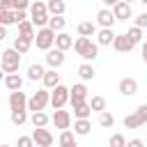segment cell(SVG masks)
I'll return each mask as SVG.
<instances>
[{
  "label": "cell",
  "mask_w": 147,
  "mask_h": 147,
  "mask_svg": "<svg viewBox=\"0 0 147 147\" xmlns=\"http://www.w3.org/2000/svg\"><path fill=\"white\" fill-rule=\"evenodd\" d=\"M101 2H103V7H110V9H113V7H115L119 0H101Z\"/></svg>",
  "instance_id": "cell-46"
},
{
  "label": "cell",
  "mask_w": 147,
  "mask_h": 147,
  "mask_svg": "<svg viewBox=\"0 0 147 147\" xmlns=\"http://www.w3.org/2000/svg\"><path fill=\"white\" fill-rule=\"evenodd\" d=\"M76 30H78V34H80V37H94L99 28H96V23H94V21H80Z\"/></svg>",
  "instance_id": "cell-22"
},
{
  "label": "cell",
  "mask_w": 147,
  "mask_h": 147,
  "mask_svg": "<svg viewBox=\"0 0 147 147\" xmlns=\"http://www.w3.org/2000/svg\"><path fill=\"white\" fill-rule=\"evenodd\" d=\"M57 145H60V147H78V142H76V133H74L71 129H64V131H60Z\"/></svg>",
  "instance_id": "cell-20"
},
{
  "label": "cell",
  "mask_w": 147,
  "mask_h": 147,
  "mask_svg": "<svg viewBox=\"0 0 147 147\" xmlns=\"http://www.w3.org/2000/svg\"><path fill=\"white\" fill-rule=\"evenodd\" d=\"M124 126H126V129H140V126H145V119L133 110V113H129V115L124 117Z\"/></svg>",
  "instance_id": "cell-26"
},
{
  "label": "cell",
  "mask_w": 147,
  "mask_h": 147,
  "mask_svg": "<svg viewBox=\"0 0 147 147\" xmlns=\"http://www.w3.org/2000/svg\"><path fill=\"white\" fill-rule=\"evenodd\" d=\"M117 87H119V94H124V96H133V94L138 92V80L129 76V78H122Z\"/></svg>",
  "instance_id": "cell-15"
},
{
  "label": "cell",
  "mask_w": 147,
  "mask_h": 147,
  "mask_svg": "<svg viewBox=\"0 0 147 147\" xmlns=\"http://www.w3.org/2000/svg\"><path fill=\"white\" fill-rule=\"evenodd\" d=\"M115 21H117V18H115V14H113L110 7H103V9L96 11V25H101V28H113Z\"/></svg>",
  "instance_id": "cell-13"
},
{
  "label": "cell",
  "mask_w": 147,
  "mask_h": 147,
  "mask_svg": "<svg viewBox=\"0 0 147 147\" xmlns=\"http://www.w3.org/2000/svg\"><path fill=\"white\" fill-rule=\"evenodd\" d=\"M55 34H57V32H53L48 25H46V28H37L34 46H37L39 51H48V48H53V46H55Z\"/></svg>",
  "instance_id": "cell-4"
},
{
  "label": "cell",
  "mask_w": 147,
  "mask_h": 147,
  "mask_svg": "<svg viewBox=\"0 0 147 147\" xmlns=\"http://www.w3.org/2000/svg\"><path fill=\"white\" fill-rule=\"evenodd\" d=\"M90 108H92V113H103L106 110V96H101V94L92 96L90 99Z\"/></svg>",
  "instance_id": "cell-32"
},
{
  "label": "cell",
  "mask_w": 147,
  "mask_h": 147,
  "mask_svg": "<svg viewBox=\"0 0 147 147\" xmlns=\"http://www.w3.org/2000/svg\"><path fill=\"white\" fill-rule=\"evenodd\" d=\"M64 60H67V57H64V51H60V48H55V46L46 51V64H48L51 69H60V67L64 64Z\"/></svg>",
  "instance_id": "cell-9"
},
{
  "label": "cell",
  "mask_w": 147,
  "mask_h": 147,
  "mask_svg": "<svg viewBox=\"0 0 147 147\" xmlns=\"http://www.w3.org/2000/svg\"><path fill=\"white\" fill-rule=\"evenodd\" d=\"M113 14H115V18H117V21H129V18L133 16V9H131V5H129V2L119 0V2L113 7Z\"/></svg>",
  "instance_id": "cell-14"
},
{
  "label": "cell",
  "mask_w": 147,
  "mask_h": 147,
  "mask_svg": "<svg viewBox=\"0 0 147 147\" xmlns=\"http://www.w3.org/2000/svg\"><path fill=\"white\" fill-rule=\"evenodd\" d=\"M48 18H51V14H48L46 2L44 0H34L30 5V21L34 23V28H46L48 25Z\"/></svg>",
  "instance_id": "cell-3"
},
{
  "label": "cell",
  "mask_w": 147,
  "mask_h": 147,
  "mask_svg": "<svg viewBox=\"0 0 147 147\" xmlns=\"http://www.w3.org/2000/svg\"><path fill=\"white\" fill-rule=\"evenodd\" d=\"M138 2H142V5H147V0H138Z\"/></svg>",
  "instance_id": "cell-50"
},
{
  "label": "cell",
  "mask_w": 147,
  "mask_h": 147,
  "mask_svg": "<svg viewBox=\"0 0 147 147\" xmlns=\"http://www.w3.org/2000/svg\"><path fill=\"white\" fill-rule=\"evenodd\" d=\"M41 83H44V87H46V90H53V87H57V85H60V74H57L55 69H46V74H44V78H41Z\"/></svg>",
  "instance_id": "cell-21"
},
{
  "label": "cell",
  "mask_w": 147,
  "mask_h": 147,
  "mask_svg": "<svg viewBox=\"0 0 147 147\" xmlns=\"http://www.w3.org/2000/svg\"><path fill=\"white\" fill-rule=\"evenodd\" d=\"M108 147H126V138H124V133H113Z\"/></svg>",
  "instance_id": "cell-37"
},
{
  "label": "cell",
  "mask_w": 147,
  "mask_h": 147,
  "mask_svg": "<svg viewBox=\"0 0 147 147\" xmlns=\"http://www.w3.org/2000/svg\"><path fill=\"white\" fill-rule=\"evenodd\" d=\"M30 18V14H28V9H18V11H14V23L18 25V23H23V21H28Z\"/></svg>",
  "instance_id": "cell-39"
},
{
  "label": "cell",
  "mask_w": 147,
  "mask_h": 147,
  "mask_svg": "<svg viewBox=\"0 0 147 147\" xmlns=\"http://www.w3.org/2000/svg\"><path fill=\"white\" fill-rule=\"evenodd\" d=\"M51 122L55 124V129L64 131V129H71V113L64 110V108H57L53 115H51Z\"/></svg>",
  "instance_id": "cell-8"
},
{
  "label": "cell",
  "mask_w": 147,
  "mask_h": 147,
  "mask_svg": "<svg viewBox=\"0 0 147 147\" xmlns=\"http://www.w3.org/2000/svg\"><path fill=\"white\" fill-rule=\"evenodd\" d=\"M51 103V90H37L32 96H28V110L37 113V110H44L46 106Z\"/></svg>",
  "instance_id": "cell-5"
},
{
  "label": "cell",
  "mask_w": 147,
  "mask_h": 147,
  "mask_svg": "<svg viewBox=\"0 0 147 147\" xmlns=\"http://www.w3.org/2000/svg\"><path fill=\"white\" fill-rule=\"evenodd\" d=\"M136 44L129 39V34L126 32H122V34H115V39H113V48L117 51V53H131V48H133Z\"/></svg>",
  "instance_id": "cell-12"
},
{
  "label": "cell",
  "mask_w": 147,
  "mask_h": 147,
  "mask_svg": "<svg viewBox=\"0 0 147 147\" xmlns=\"http://www.w3.org/2000/svg\"><path fill=\"white\" fill-rule=\"evenodd\" d=\"M30 0H14V11H18V9H30Z\"/></svg>",
  "instance_id": "cell-40"
},
{
  "label": "cell",
  "mask_w": 147,
  "mask_h": 147,
  "mask_svg": "<svg viewBox=\"0 0 147 147\" xmlns=\"http://www.w3.org/2000/svg\"><path fill=\"white\" fill-rule=\"evenodd\" d=\"M5 76H7V74H5V71H2V67H0V80H5Z\"/></svg>",
  "instance_id": "cell-48"
},
{
  "label": "cell",
  "mask_w": 147,
  "mask_h": 147,
  "mask_svg": "<svg viewBox=\"0 0 147 147\" xmlns=\"http://www.w3.org/2000/svg\"><path fill=\"white\" fill-rule=\"evenodd\" d=\"M126 147H145V142L140 138H131V140H126Z\"/></svg>",
  "instance_id": "cell-43"
},
{
  "label": "cell",
  "mask_w": 147,
  "mask_h": 147,
  "mask_svg": "<svg viewBox=\"0 0 147 147\" xmlns=\"http://www.w3.org/2000/svg\"><path fill=\"white\" fill-rule=\"evenodd\" d=\"M32 44H34V41H32V39H25V37H16V39H14V48H16L21 55H25V53L32 48Z\"/></svg>",
  "instance_id": "cell-29"
},
{
  "label": "cell",
  "mask_w": 147,
  "mask_h": 147,
  "mask_svg": "<svg viewBox=\"0 0 147 147\" xmlns=\"http://www.w3.org/2000/svg\"><path fill=\"white\" fill-rule=\"evenodd\" d=\"M0 7H5V9H14V0H0Z\"/></svg>",
  "instance_id": "cell-45"
},
{
  "label": "cell",
  "mask_w": 147,
  "mask_h": 147,
  "mask_svg": "<svg viewBox=\"0 0 147 147\" xmlns=\"http://www.w3.org/2000/svg\"><path fill=\"white\" fill-rule=\"evenodd\" d=\"M71 108H74V117H76V119H90V115H92L90 101H78V103H71Z\"/></svg>",
  "instance_id": "cell-16"
},
{
  "label": "cell",
  "mask_w": 147,
  "mask_h": 147,
  "mask_svg": "<svg viewBox=\"0 0 147 147\" xmlns=\"http://www.w3.org/2000/svg\"><path fill=\"white\" fill-rule=\"evenodd\" d=\"M124 2H129V5H131V2H136V0H124Z\"/></svg>",
  "instance_id": "cell-49"
},
{
  "label": "cell",
  "mask_w": 147,
  "mask_h": 147,
  "mask_svg": "<svg viewBox=\"0 0 147 147\" xmlns=\"http://www.w3.org/2000/svg\"><path fill=\"white\" fill-rule=\"evenodd\" d=\"M2 83H5V87H7L9 92H16V90H21V87H23V78H21V74H18V71H16V74H7Z\"/></svg>",
  "instance_id": "cell-19"
},
{
  "label": "cell",
  "mask_w": 147,
  "mask_h": 147,
  "mask_svg": "<svg viewBox=\"0 0 147 147\" xmlns=\"http://www.w3.org/2000/svg\"><path fill=\"white\" fill-rule=\"evenodd\" d=\"M78 76H80V80H92L96 76V69L92 67V62H83L78 67Z\"/></svg>",
  "instance_id": "cell-27"
},
{
  "label": "cell",
  "mask_w": 147,
  "mask_h": 147,
  "mask_svg": "<svg viewBox=\"0 0 147 147\" xmlns=\"http://www.w3.org/2000/svg\"><path fill=\"white\" fill-rule=\"evenodd\" d=\"M55 48H60V51H64V53H67L69 48H74V37H71V34H67L64 30H62V32H57V34H55Z\"/></svg>",
  "instance_id": "cell-17"
},
{
  "label": "cell",
  "mask_w": 147,
  "mask_h": 147,
  "mask_svg": "<svg viewBox=\"0 0 147 147\" xmlns=\"http://www.w3.org/2000/svg\"><path fill=\"white\" fill-rule=\"evenodd\" d=\"M44 74H46V69H44V64H39V62H32V64L28 67V80H32V83L41 80Z\"/></svg>",
  "instance_id": "cell-24"
},
{
  "label": "cell",
  "mask_w": 147,
  "mask_h": 147,
  "mask_svg": "<svg viewBox=\"0 0 147 147\" xmlns=\"http://www.w3.org/2000/svg\"><path fill=\"white\" fill-rule=\"evenodd\" d=\"M136 25H138V28H142V30L147 28V11H145V14H138V16H136Z\"/></svg>",
  "instance_id": "cell-41"
},
{
  "label": "cell",
  "mask_w": 147,
  "mask_h": 147,
  "mask_svg": "<svg viewBox=\"0 0 147 147\" xmlns=\"http://www.w3.org/2000/svg\"><path fill=\"white\" fill-rule=\"evenodd\" d=\"M113 39H115L113 28H101V30H96V44H99V46H113Z\"/></svg>",
  "instance_id": "cell-18"
},
{
  "label": "cell",
  "mask_w": 147,
  "mask_h": 147,
  "mask_svg": "<svg viewBox=\"0 0 147 147\" xmlns=\"http://www.w3.org/2000/svg\"><path fill=\"white\" fill-rule=\"evenodd\" d=\"M32 140H34V147H51L55 138H53V133H51L46 126H34Z\"/></svg>",
  "instance_id": "cell-7"
},
{
  "label": "cell",
  "mask_w": 147,
  "mask_h": 147,
  "mask_svg": "<svg viewBox=\"0 0 147 147\" xmlns=\"http://www.w3.org/2000/svg\"><path fill=\"white\" fill-rule=\"evenodd\" d=\"M129 39L133 41V44H142V28H138V25H133V28H129Z\"/></svg>",
  "instance_id": "cell-36"
},
{
  "label": "cell",
  "mask_w": 147,
  "mask_h": 147,
  "mask_svg": "<svg viewBox=\"0 0 147 147\" xmlns=\"http://www.w3.org/2000/svg\"><path fill=\"white\" fill-rule=\"evenodd\" d=\"M0 67L5 74H16L18 67H21V53L11 46V48H5L0 53Z\"/></svg>",
  "instance_id": "cell-2"
},
{
  "label": "cell",
  "mask_w": 147,
  "mask_h": 147,
  "mask_svg": "<svg viewBox=\"0 0 147 147\" xmlns=\"http://www.w3.org/2000/svg\"><path fill=\"white\" fill-rule=\"evenodd\" d=\"M0 147H9V145H0Z\"/></svg>",
  "instance_id": "cell-51"
},
{
  "label": "cell",
  "mask_w": 147,
  "mask_h": 147,
  "mask_svg": "<svg viewBox=\"0 0 147 147\" xmlns=\"http://www.w3.org/2000/svg\"><path fill=\"white\" fill-rule=\"evenodd\" d=\"M30 122H32V126H48L51 117H48L44 110H37V113H32V115H30Z\"/></svg>",
  "instance_id": "cell-30"
},
{
  "label": "cell",
  "mask_w": 147,
  "mask_h": 147,
  "mask_svg": "<svg viewBox=\"0 0 147 147\" xmlns=\"http://www.w3.org/2000/svg\"><path fill=\"white\" fill-rule=\"evenodd\" d=\"M99 124H101L103 129H113V126H115V115L108 113V110L99 113Z\"/></svg>",
  "instance_id": "cell-34"
},
{
  "label": "cell",
  "mask_w": 147,
  "mask_h": 147,
  "mask_svg": "<svg viewBox=\"0 0 147 147\" xmlns=\"http://www.w3.org/2000/svg\"><path fill=\"white\" fill-rule=\"evenodd\" d=\"M67 103H69V87L60 83L57 87L51 90V106H53V110H57V108H64Z\"/></svg>",
  "instance_id": "cell-6"
},
{
  "label": "cell",
  "mask_w": 147,
  "mask_h": 147,
  "mask_svg": "<svg viewBox=\"0 0 147 147\" xmlns=\"http://www.w3.org/2000/svg\"><path fill=\"white\" fill-rule=\"evenodd\" d=\"M74 51H76V55H80L85 62H94V60L99 57V44L92 41V37H80V34H78V39H74Z\"/></svg>",
  "instance_id": "cell-1"
},
{
  "label": "cell",
  "mask_w": 147,
  "mask_h": 147,
  "mask_svg": "<svg viewBox=\"0 0 147 147\" xmlns=\"http://www.w3.org/2000/svg\"><path fill=\"white\" fill-rule=\"evenodd\" d=\"M48 28H51L53 32H62V30L67 28V18H64V16H51V18H48Z\"/></svg>",
  "instance_id": "cell-31"
},
{
  "label": "cell",
  "mask_w": 147,
  "mask_h": 147,
  "mask_svg": "<svg viewBox=\"0 0 147 147\" xmlns=\"http://www.w3.org/2000/svg\"><path fill=\"white\" fill-rule=\"evenodd\" d=\"M92 131V122L90 119H76L74 122V133L76 136H90Z\"/></svg>",
  "instance_id": "cell-28"
},
{
  "label": "cell",
  "mask_w": 147,
  "mask_h": 147,
  "mask_svg": "<svg viewBox=\"0 0 147 147\" xmlns=\"http://www.w3.org/2000/svg\"><path fill=\"white\" fill-rule=\"evenodd\" d=\"M140 53H142V62L147 64V41H142V44H140Z\"/></svg>",
  "instance_id": "cell-44"
},
{
  "label": "cell",
  "mask_w": 147,
  "mask_h": 147,
  "mask_svg": "<svg viewBox=\"0 0 147 147\" xmlns=\"http://www.w3.org/2000/svg\"><path fill=\"white\" fill-rule=\"evenodd\" d=\"M16 147H34V140H32V136H18V140H16Z\"/></svg>",
  "instance_id": "cell-38"
},
{
  "label": "cell",
  "mask_w": 147,
  "mask_h": 147,
  "mask_svg": "<svg viewBox=\"0 0 147 147\" xmlns=\"http://www.w3.org/2000/svg\"><path fill=\"white\" fill-rule=\"evenodd\" d=\"M51 147H53V145H51Z\"/></svg>",
  "instance_id": "cell-52"
},
{
  "label": "cell",
  "mask_w": 147,
  "mask_h": 147,
  "mask_svg": "<svg viewBox=\"0 0 147 147\" xmlns=\"http://www.w3.org/2000/svg\"><path fill=\"white\" fill-rule=\"evenodd\" d=\"M14 23V9L0 7V25H11Z\"/></svg>",
  "instance_id": "cell-35"
},
{
  "label": "cell",
  "mask_w": 147,
  "mask_h": 147,
  "mask_svg": "<svg viewBox=\"0 0 147 147\" xmlns=\"http://www.w3.org/2000/svg\"><path fill=\"white\" fill-rule=\"evenodd\" d=\"M136 113H138V115L145 119V124H147V103H140V106L136 108Z\"/></svg>",
  "instance_id": "cell-42"
},
{
  "label": "cell",
  "mask_w": 147,
  "mask_h": 147,
  "mask_svg": "<svg viewBox=\"0 0 147 147\" xmlns=\"http://www.w3.org/2000/svg\"><path fill=\"white\" fill-rule=\"evenodd\" d=\"M9 119H11V124H14V126H21V124H25V122H28V110H11Z\"/></svg>",
  "instance_id": "cell-33"
},
{
  "label": "cell",
  "mask_w": 147,
  "mask_h": 147,
  "mask_svg": "<svg viewBox=\"0 0 147 147\" xmlns=\"http://www.w3.org/2000/svg\"><path fill=\"white\" fill-rule=\"evenodd\" d=\"M7 39V25H0V41Z\"/></svg>",
  "instance_id": "cell-47"
},
{
  "label": "cell",
  "mask_w": 147,
  "mask_h": 147,
  "mask_svg": "<svg viewBox=\"0 0 147 147\" xmlns=\"http://www.w3.org/2000/svg\"><path fill=\"white\" fill-rule=\"evenodd\" d=\"M9 110H28V96H25V92H21V90L9 92Z\"/></svg>",
  "instance_id": "cell-11"
},
{
  "label": "cell",
  "mask_w": 147,
  "mask_h": 147,
  "mask_svg": "<svg viewBox=\"0 0 147 147\" xmlns=\"http://www.w3.org/2000/svg\"><path fill=\"white\" fill-rule=\"evenodd\" d=\"M46 7H48V14L51 16H64V0H46Z\"/></svg>",
  "instance_id": "cell-25"
},
{
  "label": "cell",
  "mask_w": 147,
  "mask_h": 147,
  "mask_svg": "<svg viewBox=\"0 0 147 147\" xmlns=\"http://www.w3.org/2000/svg\"><path fill=\"white\" fill-rule=\"evenodd\" d=\"M87 85L85 83H74L69 87V103H78V101H87Z\"/></svg>",
  "instance_id": "cell-10"
},
{
  "label": "cell",
  "mask_w": 147,
  "mask_h": 147,
  "mask_svg": "<svg viewBox=\"0 0 147 147\" xmlns=\"http://www.w3.org/2000/svg\"><path fill=\"white\" fill-rule=\"evenodd\" d=\"M34 34H37V30H34V23L30 18L23 21V23H18V37H25V39H32L34 41Z\"/></svg>",
  "instance_id": "cell-23"
}]
</instances>
